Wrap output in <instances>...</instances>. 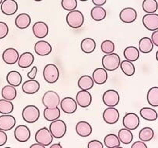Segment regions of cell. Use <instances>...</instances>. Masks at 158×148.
Returning a JSON list of instances; mask_svg holds the SVG:
<instances>
[{
	"instance_id": "cell-52",
	"label": "cell",
	"mask_w": 158,
	"mask_h": 148,
	"mask_svg": "<svg viewBox=\"0 0 158 148\" xmlns=\"http://www.w3.org/2000/svg\"><path fill=\"white\" fill-rule=\"evenodd\" d=\"M62 145L60 143H54V144L51 145L50 148H62Z\"/></svg>"
},
{
	"instance_id": "cell-56",
	"label": "cell",
	"mask_w": 158,
	"mask_h": 148,
	"mask_svg": "<svg viewBox=\"0 0 158 148\" xmlns=\"http://www.w3.org/2000/svg\"><path fill=\"white\" fill-rule=\"evenodd\" d=\"M2 1H3V0H0V5H1V3L2 2Z\"/></svg>"
},
{
	"instance_id": "cell-33",
	"label": "cell",
	"mask_w": 158,
	"mask_h": 148,
	"mask_svg": "<svg viewBox=\"0 0 158 148\" xmlns=\"http://www.w3.org/2000/svg\"><path fill=\"white\" fill-rule=\"evenodd\" d=\"M103 143H104V146H106V147L114 148L120 146L121 142L119 140L118 136H117L114 134H107V135L104 137Z\"/></svg>"
},
{
	"instance_id": "cell-21",
	"label": "cell",
	"mask_w": 158,
	"mask_h": 148,
	"mask_svg": "<svg viewBox=\"0 0 158 148\" xmlns=\"http://www.w3.org/2000/svg\"><path fill=\"white\" fill-rule=\"evenodd\" d=\"M76 132L82 137H89L93 132L92 126L86 121H80L76 125Z\"/></svg>"
},
{
	"instance_id": "cell-16",
	"label": "cell",
	"mask_w": 158,
	"mask_h": 148,
	"mask_svg": "<svg viewBox=\"0 0 158 148\" xmlns=\"http://www.w3.org/2000/svg\"><path fill=\"white\" fill-rule=\"evenodd\" d=\"M34 50L38 56H46L49 55L52 52V46L47 41L40 40L36 42L34 46Z\"/></svg>"
},
{
	"instance_id": "cell-53",
	"label": "cell",
	"mask_w": 158,
	"mask_h": 148,
	"mask_svg": "<svg viewBox=\"0 0 158 148\" xmlns=\"http://www.w3.org/2000/svg\"><path fill=\"white\" fill-rule=\"evenodd\" d=\"M156 59H157V60L158 62V50H157V52H156Z\"/></svg>"
},
{
	"instance_id": "cell-37",
	"label": "cell",
	"mask_w": 158,
	"mask_h": 148,
	"mask_svg": "<svg viewBox=\"0 0 158 148\" xmlns=\"http://www.w3.org/2000/svg\"><path fill=\"white\" fill-rule=\"evenodd\" d=\"M120 67L122 72L127 76H132L135 73L136 69L134 64L133 63V62L129 61V60H122V62H120Z\"/></svg>"
},
{
	"instance_id": "cell-43",
	"label": "cell",
	"mask_w": 158,
	"mask_h": 148,
	"mask_svg": "<svg viewBox=\"0 0 158 148\" xmlns=\"http://www.w3.org/2000/svg\"><path fill=\"white\" fill-rule=\"evenodd\" d=\"M61 6L66 11H72L77 7V0H62Z\"/></svg>"
},
{
	"instance_id": "cell-40",
	"label": "cell",
	"mask_w": 158,
	"mask_h": 148,
	"mask_svg": "<svg viewBox=\"0 0 158 148\" xmlns=\"http://www.w3.org/2000/svg\"><path fill=\"white\" fill-rule=\"evenodd\" d=\"M142 8L147 13H155L158 9V3L157 0H143Z\"/></svg>"
},
{
	"instance_id": "cell-41",
	"label": "cell",
	"mask_w": 158,
	"mask_h": 148,
	"mask_svg": "<svg viewBox=\"0 0 158 148\" xmlns=\"http://www.w3.org/2000/svg\"><path fill=\"white\" fill-rule=\"evenodd\" d=\"M14 105L10 100L2 99L0 100V113L10 114L13 111Z\"/></svg>"
},
{
	"instance_id": "cell-48",
	"label": "cell",
	"mask_w": 158,
	"mask_h": 148,
	"mask_svg": "<svg viewBox=\"0 0 158 148\" xmlns=\"http://www.w3.org/2000/svg\"><path fill=\"white\" fill-rule=\"evenodd\" d=\"M131 147L132 148H147L148 146H147L146 143H144L142 140H140V141H136L131 145Z\"/></svg>"
},
{
	"instance_id": "cell-32",
	"label": "cell",
	"mask_w": 158,
	"mask_h": 148,
	"mask_svg": "<svg viewBox=\"0 0 158 148\" xmlns=\"http://www.w3.org/2000/svg\"><path fill=\"white\" fill-rule=\"evenodd\" d=\"M94 82L92 77L89 75H83L79 79L78 86L83 90H89L94 87Z\"/></svg>"
},
{
	"instance_id": "cell-45",
	"label": "cell",
	"mask_w": 158,
	"mask_h": 148,
	"mask_svg": "<svg viewBox=\"0 0 158 148\" xmlns=\"http://www.w3.org/2000/svg\"><path fill=\"white\" fill-rule=\"evenodd\" d=\"M88 148H103V143L100 142V140H93L89 142L87 145Z\"/></svg>"
},
{
	"instance_id": "cell-44",
	"label": "cell",
	"mask_w": 158,
	"mask_h": 148,
	"mask_svg": "<svg viewBox=\"0 0 158 148\" xmlns=\"http://www.w3.org/2000/svg\"><path fill=\"white\" fill-rule=\"evenodd\" d=\"M9 33V26L4 22H0V39H4Z\"/></svg>"
},
{
	"instance_id": "cell-1",
	"label": "cell",
	"mask_w": 158,
	"mask_h": 148,
	"mask_svg": "<svg viewBox=\"0 0 158 148\" xmlns=\"http://www.w3.org/2000/svg\"><path fill=\"white\" fill-rule=\"evenodd\" d=\"M120 62H121L120 57L119 56L118 54L114 53V52L106 54L102 58L103 67L106 71H110V72L118 69L119 66H120Z\"/></svg>"
},
{
	"instance_id": "cell-54",
	"label": "cell",
	"mask_w": 158,
	"mask_h": 148,
	"mask_svg": "<svg viewBox=\"0 0 158 148\" xmlns=\"http://www.w3.org/2000/svg\"><path fill=\"white\" fill-rule=\"evenodd\" d=\"M34 1H35V2H41V1H43V0H34Z\"/></svg>"
},
{
	"instance_id": "cell-3",
	"label": "cell",
	"mask_w": 158,
	"mask_h": 148,
	"mask_svg": "<svg viewBox=\"0 0 158 148\" xmlns=\"http://www.w3.org/2000/svg\"><path fill=\"white\" fill-rule=\"evenodd\" d=\"M49 130L53 138L60 139L64 137L65 134H66L67 126L66 123L63 120L58 119L51 122Z\"/></svg>"
},
{
	"instance_id": "cell-55",
	"label": "cell",
	"mask_w": 158,
	"mask_h": 148,
	"mask_svg": "<svg viewBox=\"0 0 158 148\" xmlns=\"http://www.w3.org/2000/svg\"><path fill=\"white\" fill-rule=\"evenodd\" d=\"M80 1H81V2H86V1H88V0H80Z\"/></svg>"
},
{
	"instance_id": "cell-29",
	"label": "cell",
	"mask_w": 158,
	"mask_h": 148,
	"mask_svg": "<svg viewBox=\"0 0 158 148\" xmlns=\"http://www.w3.org/2000/svg\"><path fill=\"white\" fill-rule=\"evenodd\" d=\"M154 49L152 40L149 37H143L139 42V51L142 53H150Z\"/></svg>"
},
{
	"instance_id": "cell-20",
	"label": "cell",
	"mask_w": 158,
	"mask_h": 148,
	"mask_svg": "<svg viewBox=\"0 0 158 148\" xmlns=\"http://www.w3.org/2000/svg\"><path fill=\"white\" fill-rule=\"evenodd\" d=\"M16 123L15 117L10 114H2L0 116V130L9 131L15 126Z\"/></svg>"
},
{
	"instance_id": "cell-46",
	"label": "cell",
	"mask_w": 158,
	"mask_h": 148,
	"mask_svg": "<svg viewBox=\"0 0 158 148\" xmlns=\"http://www.w3.org/2000/svg\"><path fill=\"white\" fill-rule=\"evenodd\" d=\"M8 140L7 134H6V131H3L0 130V146H4Z\"/></svg>"
},
{
	"instance_id": "cell-27",
	"label": "cell",
	"mask_w": 158,
	"mask_h": 148,
	"mask_svg": "<svg viewBox=\"0 0 158 148\" xmlns=\"http://www.w3.org/2000/svg\"><path fill=\"white\" fill-rule=\"evenodd\" d=\"M96 47H97V44H96L95 40L89 37L83 39L80 43L81 50L86 54H90L94 52L96 49Z\"/></svg>"
},
{
	"instance_id": "cell-34",
	"label": "cell",
	"mask_w": 158,
	"mask_h": 148,
	"mask_svg": "<svg viewBox=\"0 0 158 148\" xmlns=\"http://www.w3.org/2000/svg\"><path fill=\"white\" fill-rule=\"evenodd\" d=\"M140 117L148 121H154L158 118L157 111L151 107H143L140 111Z\"/></svg>"
},
{
	"instance_id": "cell-7",
	"label": "cell",
	"mask_w": 158,
	"mask_h": 148,
	"mask_svg": "<svg viewBox=\"0 0 158 148\" xmlns=\"http://www.w3.org/2000/svg\"><path fill=\"white\" fill-rule=\"evenodd\" d=\"M42 103L45 107H56L60 103V98L59 94L53 90L46 92L42 98Z\"/></svg>"
},
{
	"instance_id": "cell-18",
	"label": "cell",
	"mask_w": 158,
	"mask_h": 148,
	"mask_svg": "<svg viewBox=\"0 0 158 148\" xmlns=\"http://www.w3.org/2000/svg\"><path fill=\"white\" fill-rule=\"evenodd\" d=\"M32 32L36 38L43 39L49 33V27L46 23L42 21L36 22L32 26Z\"/></svg>"
},
{
	"instance_id": "cell-12",
	"label": "cell",
	"mask_w": 158,
	"mask_h": 148,
	"mask_svg": "<svg viewBox=\"0 0 158 148\" xmlns=\"http://www.w3.org/2000/svg\"><path fill=\"white\" fill-rule=\"evenodd\" d=\"M143 25L148 30L155 31L158 29V14L147 13L142 18Z\"/></svg>"
},
{
	"instance_id": "cell-14",
	"label": "cell",
	"mask_w": 158,
	"mask_h": 148,
	"mask_svg": "<svg viewBox=\"0 0 158 148\" xmlns=\"http://www.w3.org/2000/svg\"><path fill=\"white\" fill-rule=\"evenodd\" d=\"M92 95L88 90H83L81 89L77 92L76 96V101H77V105L83 108H86L89 106L92 103Z\"/></svg>"
},
{
	"instance_id": "cell-28",
	"label": "cell",
	"mask_w": 158,
	"mask_h": 148,
	"mask_svg": "<svg viewBox=\"0 0 158 148\" xmlns=\"http://www.w3.org/2000/svg\"><path fill=\"white\" fill-rule=\"evenodd\" d=\"M6 81L9 85L13 86H19L23 81L21 74L16 70H12L9 72L6 76Z\"/></svg>"
},
{
	"instance_id": "cell-51",
	"label": "cell",
	"mask_w": 158,
	"mask_h": 148,
	"mask_svg": "<svg viewBox=\"0 0 158 148\" xmlns=\"http://www.w3.org/2000/svg\"><path fill=\"white\" fill-rule=\"evenodd\" d=\"M30 147L31 148H44L45 146H43V145L40 144V143H34V144L31 145Z\"/></svg>"
},
{
	"instance_id": "cell-26",
	"label": "cell",
	"mask_w": 158,
	"mask_h": 148,
	"mask_svg": "<svg viewBox=\"0 0 158 148\" xmlns=\"http://www.w3.org/2000/svg\"><path fill=\"white\" fill-rule=\"evenodd\" d=\"M31 17L27 13H20L15 19V24L18 29H27L31 24Z\"/></svg>"
},
{
	"instance_id": "cell-22",
	"label": "cell",
	"mask_w": 158,
	"mask_h": 148,
	"mask_svg": "<svg viewBox=\"0 0 158 148\" xmlns=\"http://www.w3.org/2000/svg\"><path fill=\"white\" fill-rule=\"evenodd\" d=\"M40 85L37 80H26L23 83V86H22V89H23V92L26 94H35L40 90Z\"/></svg>"
},
{
	"instance_id": "cell-9",
	"label": "cell",
	"mask_w": 158,
	"mask_h": 148,
	"mask_svg": "<svg viewBox=\"0 0 158 148\" xmlns=\"http://www.w3.org/2000/svg\"><path fill=\"white\" fill-rule=\"evenodd\" d=\"M140 117L134 113H127L123 118V125L125 128L133 130L140 126Z\"/></svg>"
},
{
	"instance_id": "cell-17",
	"label": "cell",
	"mask_w": 158,
	"mask_h": 148,
	"mask_svg": "<svg viewBox=\"0 0 158 148\" xmlns=\"http://www.w3.org/2000/svg\"><path fill=\"white\" fill-rule=\"evenodd\" d=\"M18 3L15 0H3L1 3V11L6 15H12L18 11Z\"/></svg>"
},
{
	"instance_id": "cell-15",
	"label": "cell",
	"mask_w": 158,
	"mask_h": 148,
	"mask_svg": "<svg viewBox=\"0 0 158 148\" xmlns=\"http://www.w3.org/2000/svg\"><path fill=\"white\" fill-rule=\"evenodd\" d=\"M137 12L136 9L131 7H127L120 12V18L124 23H132L137 19Z\"/></svg>"
},
{
	"instance_id": "cell-42",
	"label": "cell",
	"mask_w": 158,
	"mask_h": 148,
	"mask_svg": "<svg viewBox=\"0 0 158 148\" xmlns=\"http://www.w3.org/2000/svg\"><path fill=\"white\" fill-rule=\"evenodd\" d=\"M100 49H101L102 52L105 54L112 53L115 50V44L113 41L109 39L104 40L103 43H101L100 46Z\"/></svg>"
},
{
	"instance_id": "cell-6",
	"label": "cell",
	"mask_w": 158,
	"mask_h": 148,
	"mask_svg": "<svg viewBox=\"0 0 158 148\" xmlns=\"http://www.w3.org/2000/svg\"><path fill=\"white\" fill-rule=\"evenodd\" d=\"M35 140L36 143H40L46 147V146H49L52 143V142L53 141V137H52L49 130L46 126H44V127L40 128L35 133Z\"/></svg>"
},
{
	"instance_id": "cell-49",
	"label": "cell",
	"mask_w": 158,
	"mask_h": 148,
	"mask_svg": "<svg viewBox=\"0 0 158 148\" xmlns=\"http://www.w3.org/2000/svg\"><path fill=\"white\" fill-rule=\"evenodd\" d=\"M151 40L154 46H158V29L153 32L152 35H151Z\"/></svg>"
},
{
	"instance_id": "cell-31",
	"label": "cell",
	"mask_w": 158,
	"mask_h": 148,
	"mask_svg": "<svg viewBox=\"0 0 158 148\" xmlns=\"http://www.w3.org/2000/svg\"><path fill=\"white\" fill-rule=\"evenodd\" d=\"M117 136H118L120 141L122 143L126 145L130 144L133 141V139H134V135H133V133L131 132V130L125 127L122 128L119 130Z\"/></svg>"
},
{
	"instance_id": "cell-30",
	"label": "cell",
	"mask_w": 158,
	"mask_h": 148,
	"mask_svg": "<svg viewBox=\"0 0 158 148\" xmlns=\"http://www.w3.org/2000/svg\"><path fill=\"white\" fill-rule=\"evenodd\" d=\"M123 56L126 60L131 62H135L140 57V51L135 46H128L123 51Z\"/></svg>"
},
{
	"instance_id": "cell-50",
	"label": "cell",
	"mask_w": 158,
	"mask_h": 148,
	"mask_svg": "<svg viewBox=\"0 0 158 148\" xmlns=\"http://www.w3.org/2000/svg\"><path fill=\"white\" fill-rule=\"evenodd\" d=\"M106 1L107 0H92V2L97 6H103V5L106 4Z\"/></svg>"
},
{
	"instance_id": "cell-11",
	"label": "cell",
	"mask_w": 158,
	"mask_h": 148,
	"mask_svg": "<svg viewBox=\"0 0 158 148\" xmlns=\"http://www.w3.org/2000/svg\"><path fill=\"white\" fill-rule=\"evenodd\" d=\"M14 137L17 141L21 143L28 141L31 137L30 130L26 125H19L14 130Z\"/></svg>"
},
{
	"instance_id": "cell-36",
	"label": "cell",
	"mask_w": 158,
	"mask_h": 148,
	"mask_svg": "<svg viewBox=\"0 0 158 148\" xmlns=\"http://www.w3.org/2000/svg\"><path fill=\"white\" fill-rule=\"evenodd\" d=\"M91 18L94 21L100 22L104 19L106 18V12L103 6H94L90 12Z\"/></svg>"
},
{
	"instance_id": "cell-4",
	"label": "cell",
	"mask_w": 158,
	"mask_h": 148,
	"mask_svg": "<svg viewBox=\"0 0 158 148\" xmlns=\"http://www.w3.org/2000/svg\"><path fill=\"white\" fill-rule=\"evenodd\" d=\"M43 78L48 83H55L60 78V70L53 63L46 65L43 72Z\"/></svg>"
},
{
	"instance_id": "cell-25",
	"label": "cell",
	"mask_w": 158,
	"mask_h": 148,
	"mask_svg": "<svg viewBox=\"0 0 158 148\" xmlns=\"http://www.w3.org/2000/svg\"><path fill=\"white\" fill-rule=\"evenodd\" d=\"M34 60H35V57H34L33 54L29 52H23L19 57L18 66L20 68H24V69L29 68L34 63Z\"/></svg>"
},
{
	"instance_id": "cell-35",
	"label": "cell",
	"mask_w": 158,
	"mask_h": 148,
	"mask_svg": "<svg viewBox=\"0 0 158 148\" xmlns=\"http://www.w3.org/2000/svg\"><path fill=\"white\" fill-rule=\"evenodd\" d=\"M2 97L3 99H6L8 100H15L17 97V90L15 89V86H11V85H7L5 86L2 89Z\"/></svg>"
},
{
	"instance_id": "cell-38",
	"label": "cell",
	"mask_w": 158,
	"mask_h": 148,
	"mask_svg": "<svg viewBox=\"0 0 158 148\" xmlns=\"http://www.w3.org/2000/svg\"><path fill=\"white\" fill-rule=\"evenodd\" d=\"M147 100L151 106L154 107L158 106V86H153L148 90Z\"/></svg>"
},
{
	"instance_id": "cell-8",
	"label": "cell",
	"mask_w": 158,
	"mask_h": 148,
	"mask_svg": "<svg viewBox=\"0 0 158 148\" xmlns=\"http://www.w3.org/2000/svg\"><path fill=\"white\" fill-rule=\"evenodd\" d=\"M103 102L108 107H114L118 105L120 102V95L119 92L115 89H108L103 93Z\"/></svg>"
},
{
	"instance_id": "cell-23",
	"label": "cell",
	"mask_w": 158,
	"mask_h": 148,
	"mask_svg": "<svg viewBox=\"0 0 158 148\" xmlns=\"http://www.w3.org/2000/svg\"><path fill=\"white\" fill-rule=\"evenodd\" d=\"M92 78L94 82L97 85H103L107 81L108 73L104 68H97L93 72Z\"/></svg>"
},
{
	"instance_id": "cell-47",
	"label": "cell",
	"mask_w": 158,
	"mask_h": 148,
	"mask_svg": "<svg viewBox=\"0 0 158 148\" xmlns=\"http://www.w3.org/2000/svg\"><path fill=\"white\" fill-rule=\"evenodd\" d=\"M37 72H38V68H37V66H33V67L32 68V69L28 72L27 76L29 77V79H30V80H34V79L35 78V76H36Z\"/></svg>"
},
{
	"instance_id": "cell-5",
	"label": "cell",
	"mask_w": 158,
	"mask_h": 148,
	"mask_svg": "<svg viewBox=\"0 0 158 148\" xmlns=\"http://www.w3.org/2000/svg\"><path fill=\"white\" fill-rule=\"evenodd\" d=\"M40 116V112L39 108L34 105H28L22 112V117L23 120L28 123H35L39 120Z\"/></svg>"
},
{
	"instance_id": "cell-19",
	"label": "cell",
	"mask_w": 158,
	"mask_h": 148,
	"mask_svg": "<svg viewBox=\"0 0 158 148\" xmlns=\"http://www.w3.org/2000/svg\"><path fill=\"white\" fill-rule=\"evenodd\" d=\"M19 52L14 48H8L2 52V60L6 64L13 65L18 62Z\"/></svg>"
},
{
	"instance_id": "cell-13",
	"label": "cell",
	"mask_w": 158,
	"mask_h": 148,
	"mask_svg": "<svg viewBox=\"0 0 158 148\" xmlns=\"http://www.w3.org/2000/svg\"><path fill=\"white\" fill-rule=\"evenodd\" d=\"M60 108L62 111L67 114H73L77 111V103L72 97H66L63 98L60 102Z\"/></svg>"
},
{
	"instance_id": "cell-39",
	"label": "cell",
	"mask_w": 158,
	"mask_h": 148,
	"mask_svg": "<svg viewBox=\"0 0 158 148\" xmlns=\"http://www.w3.org/2000/svg\"><path fill=\"white\" fill-rule=\"evenodd\" d=\"M154 137V130L149 126H146L140 130L139 133V138L140 140L143 142L151 141Z\"/></svg>"
},
{
	"instance_id": "cell-10",
	"label": "cell",
	"mask_w": 158,
	"mask_h": 148,
	"mask_svg": "<svg viewBox=\"0 0 158 148\" xmlns=\"http://www.w3.org/2000/svg\"><path fill=\"white\" fill-rule=\"evenodd\" d=\"M119 118H120V113L118 109L115 108V106L114 107L110 106L103 111V119L105 123L108 124H115L118 122Z\"/></svg>"
},
{
	"instance_id": "cell-2",
	"label": "cell",
	"mask_w": 158,
	"mask_h": 148,
	"mask_svg": "<svg viewBox=\"0 0 158 148\" xmlns=\"http://www.w3.org/2000/svg\"><path fill=\"white\" fill-rule=\"evenodd\" d=\"M66 20L69 27L73 29H79L84 23V15L80 11L74 9L68 12Z\"/></svg>"
},
{
	"instance_id": "cell-24",
	"label": "cell",
	"mask_w": 158,
	"mask_h": 148,
	"mask_svg": "<svg viewBox=\"0 0 158 148\" xmlns=\"http://www.w3.org/2000/svg\"><path fill=\"white\" fill-rule=\"evenodd\" d=\"M61 116V111L58 106L56 107H46L43 110V117L47 121L52 122L58 120Z\"/></svg>"
}]
</instances>
